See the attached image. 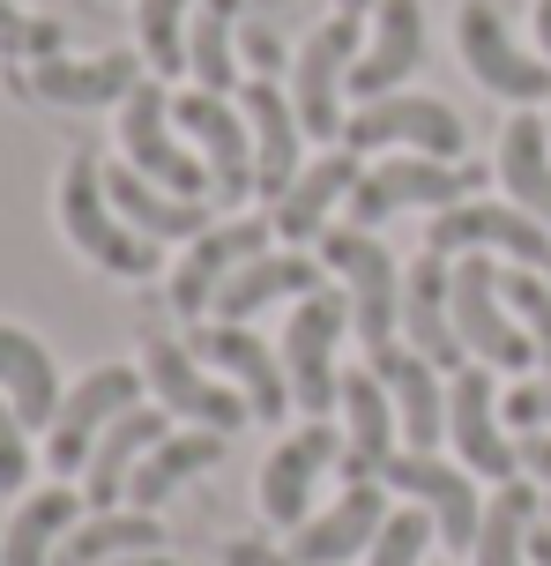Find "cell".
<instances>
[{"mask_svg":"<svg viewBox=\"0 0 551 566\" xmlns=\"http://www.w3.org/2000/svg\"><path fill=\"white\" fill-rule=\"evenodd\" d=\"M60 231L75 239L83 261H97L105 276H127V283L157 276V261H165V247L142 239V231L113 209V195H105V165H97L89 149L67 157V171H60Z\"/></svg>","mask_w":551,"mask_h":566,"instance_id":"cell-1","label":"cell"},{"mask_svg":"<svg viewBox=\"0 0 551 566\" xmlns=\"http://www.w3.org/2000/svg\"><path fill=\"white\" fill-rule=\"evenodd\" d=\"M246 135H254V195L284 201V187L306 171V127H298L290 90H276L268 75L246 83Z\"/></svg>","mask_w":551,"mask_h":566,"instance_id":"cell-23","label":"cell"},{"mask_svg":"<svg viewBox=\"0 0 551 566\" xmlns=\"http://www.w3.org/2000/svg\"><path fill=\"white\" fill-rule=\"evenodd\" d=\"M343 149H358V157L417 149V157L463 165V113L447 97H425V90H395V97H373V105H358L343 119Z\"/></svg>","mask_w":551,"mask_h":566,"instance_id":"cell-6","label":"cell"},{"mask_svg":"<svg viewBox=\"0 0 551 566\" xmlns=\"http://www.w3.org/2000/svg\"><path fill=\"white\" fill-rule=\"evenodd\" d=\"M358 171H365V157H358V149H343V142H336L328 157H314V165H306V171L284 187V201H268V224H276V239H290V247L320 239V231H328V217H336V201H350Z\"/></svg>","mask_w":551,"mask_h":566,"instance_id":"cell-27","label":"cell"},{"mask_svg":"<svg viewBox=\"0 0 551 566\" xmlns=\"http://www.w3.org/2000/svg\"><path fill=\"white\" fill-rule=\"evenodd\" d=\"M529 566H551V522H537V530H529Z\"/></svg>","mask_w":551,"mask_h":566,"instance_id":"cell-44","label":"cell"},{"mask_svg":"<svg viewBox=\"0 0 551 566\" xmlns=\"http://www.w3.org/2000/svg\"><path fill=\"white\" fill-rule=\"evenodd\" d=\"M365 53L358 45V15H328V23L298 45V83H290V105H298V127L314 142H343V90H350V60Z\"/></svg>","mask_w":551,"mask_h":566,"instance_id":"cell-13","label":"cell"},{"mask_svg":"<svg viewBox=\"0 0 551 566\" xmlns=\"http://www.w3.org/2000/svg\"><path fill=\"white\" fill-rule=\"evenodd\" d=\"M350 336V291H306L298 313L284 328V373H290V402L306 418H336L343 402V366H336V343Z\"/></svg>","mask_w":551,"mask_h":566,"instance_id":"cell-5","label":"cell"},{"mask_svg":"<svg viewBox=\"0 0 551 566\" xmlns=\"http://www.w3.org/2000/svg\"><path fill=\"white\" fill-rule=\"evenodd\" d=\"M477 165H447V157H417V149H395V157H373V165L358 171V187H350V224H388V217H403V209H455V201L477 195Z\"/></svg>","mask_w":551,"mask_h":566,"instance_id":"cell-3","label":"cell"},{"mask_svg":"<svg viewBox=\"0 0 551 566\" xmlns=\"http://www.w3.org/2000/svg\"><path fill=\"white\" fill-rule=\"evenodd\" d=\"M83 492H67V484H45V492H30L23 507L8 514V537H0V566H53L60 537L83 522Z\"/></svg>","mask_w":551,"mask_h":566,"instance_id":"cell-33","label":"cell"},{"mask_svg":"<svg viewBox=\"0 0 551 566\" xmlns=\"http://www.w3.org/2000/svg\"><path fill=\"white\" fill-rule=\"evenodd\" d=\"M544 276H551V269H544Z\"/></svg>","mask_w":551,"mask_h":566,"instance_id":"cell-50","label":"cell"},{"mask_svg":"<svg viewBox=\"0 0 551 566\" xmlns=\"http://www.w3.org/2000/svg\"><path fill=\"white\" fill-rule=\"evenodd\" d=\"M105 195H113V209L142 231V239H157V247H165V239H202L209 231V201H187V195H172V187L142 179L127 157L105 165Z\"/></svg>","mask_w":551,"mask_h":566,"instance_id":"cell-28","label":"cell"},{"mask_svg":"<svg viewBox=\"0 0 551 566\" xmlns=\"http://www.w3.org/2000/svg\"><path fill=\"white\" fill-rule=\"evenodd\" d=\"M447 440H455L469 478H492V484L522 478V448L507 440V418H499V396H492V366H477V358L463 373H447Z\"/></svg>","mask_w":551,"mask_h":566,"instance_id":"cell-12","label":"cell"},{"mask_svg":"<svg viewBox=\"0 0 551 566\" xmlns=\"http://www.w3.org/2000/svg\"><path fill=\"white\" fill-rule=\"evenodd\" d=\"M224 462V432H202V424H187V432H165L157 448L142 454V470L127 478V507L157 514L165 500H172L187 478H202V470H216Z\"/></svg>","mask_w":551,"mask_h":566,"instance_id":"cell-31","label":"cell"},{"mask_svg":"<svg viewBox=\"0 0 551 566\" xmlns=\"http://www.w3.org/2000/svg\"><path fill=\"white\" fill-rule=\"evenodd\" d=\"M172 127H179L172 119V90L142 75V83L127 90V105H119V157L142 171V179H157V187H172V195H187V201H216L209 165L172 135Z\"/></svg>","mask_w":551,"mask_h":566,"instance_id":"cell-7","label":"cell"},{"mask_svg":"<svg viewBox=\"0 0 551 566\" xmlns=\"http://www.w3.org/2000/svg\"><path fill=\"white\" fill-rule=\"evenodd\" d=\"M544 522H551V492H544Z\"/></svg>","mask_w":551,"mask_h":566,"instance_id":"cell-48","label":"cell"},{"mask_svg":"<svg viewBox=\"0 0 551 566\" xmlns=\"http://www.w3.org/2000/svg\"><path fill=\"white\" fill-rule=\"evenodd\" d=\"M388 514H395V507H388V484H343L336 507L306 514V522L290 530V559H298V566H350V559H365Z\"/></svg>","mask_w":551,"mask_h":566,"instance_id":"cell-22","label":"cell"},{"mask_svg":"<svg viewBox=\"0 0 551 566\" xmlns=\"http://www.w3.org/2000/svg\"><path fill=\"white\" fill-rule=\"evenodd\" d=\"M343 484H380L388 478V462H395V440H403V418H395V402H388V388H380V373L373 366H358L343 373Z\"/></svg>","mask_w":551,"mask_h":566,"instance_id":"cell-21","label":"cell"},{"mask_svg":"<svg viewBox=\"0 0 551 566\" xmlns=\"http://www.w3.org/2000/svg\"><path fill=\"white\" fill-rule=\"evenodd\" d=\"M179 135L194 142V157L209 165V187L216 201H246L254 195V135H246V113L216 90H179L172 97Z\"/></svg>","mask_w":551,"mask_h":566,"instance_id":"cell-15","label":"cell"},{"mask_svg":"<svg viewBox=\"0 0 551 566\" xmlns=\"http://www.w3.org/2000/svg\"><path fill=\"white\" fill-rule=\"evenodd\" d=\"M268 239H276L268 217H232V224H209L202 239H187V261L172 269V306L187 313V321H202V313L216 306V291H224L254 254H268Z\"/></svg>","mask_w":551,"mask_h":566,"instance_id":"cell-17","label":"cell"},{"mask_svg":"<svg viewBox=\"0 0 551 566\" xmlns=\"http://www.w3.org/2000/svg\"><path fill=\"white\" fill-rule=\"evenodd\" d=\"M499 291H507L515 321L529 328V343H537V358L551 373V276L544 269H499Z\"/></svg>","mask_w":551,"mask_h":566,"instance_id":"cell-38","label":"cell"},{"mask_svg":"<svg viewBox=\"0 0 551 566\" xmlns=\"http://www.w3.org/2000/svg\"><path fill=\"white\" fill-rule=\"evenodd\" d=\"M447 298H455V336L477 366L492 373H537V343L515 321L507 291H499V261L492 254H455V276H447Z\"/></svg>","mask_w":551,"mask_h":566,"instance_id":"cell-2","label":"cell"},{"mask_svg":"<svg viewBox=\"0 0 551 566\" xmlns=\"http://www.w3.org/2000/svg\"><path fill=\"white\" fill-rule=\"evenodd\" d=\"M142 53H97V60H30L23 90L45 97V105H67V113H97V105H127V90L142 83Z\"/></svg>","mask_w":551,"mask_h":566,"instance_id":"cell-24","label":"cell"},{"mask_svg":"<svg viewBox=\"0 0 551 566\" xmlns=\"http://www.w3.org/2000/svg\"><path fill=\"white\" fill-rule=\"evenodd\" d=\"M417 67H425V0H380L365 23V53L350 60V97L358 105L395 97Z\"/></svg>","mask_w":551,"mask_h":566,"instance_id":"cell-19","label":"cell"},{"mask_svg":"<svg viewBox=\"0 0 551 566\" xmlns=\"http://www.w3.org/2000/svg\"><path fill=\"white\" fill-rule=\"evenodd\" d=\"M455 45H463V67L492 97H507V105H551V60L515 45V30H507V15H499L492 0H463Z\"/></svg>","mask_w":551,"mask_h":566,"instance_id":"cell-8","label":"cell"},{"mask_svg":"<svg viewBox=\"0 0 551 566\" xmlns=\"http://www.w3.org/2000/svg\"><path fill=\"white\" fill-rule=\"evenodd\" d=\"M135 552H165V530H157V514L142 507H105L75 522L67 537H60L53 566H113V559H135Z\"/></svg>","mask_w":551,"mask_h":566,"instance_id":"cell-34","label":"cell"},{"mask_svg":"<svg viewBox=\"0 0 551 566\" xmlns=\"http://www.w3.org/2000/svg\"><path fill=\"white\" fill-rule=\"evenodd\" d=\"M172 432V410L165 402H135L127 418H113L105 424V440L89 448V462H83V500H89V514H105V507H119L127 500V478L142 470V454L157 448Z\"/></svg>","mask_w":551,"mask_h":566,"instance_id":"cell-26","label":"cell"},{"mask_svg":"<svg viewBox=\"0 0 551 566\" xmlns=\"http://www.w3.org/2000/svg\"><path fill=\"white\" fill-rule=\"evenodd\" d=\"M447 276H455V261L433 254V247L410 261V276H403V336H410V350H425L439 373H463L469 350H463V336H455V298H447Z\"/></svg>","mask_w":551,"mask_h":566,"instance_id":"cell-25","label":"cell"},{"mask_svg":"<svg viewBox=\"0 0 551 566\" xmlns=\"http://www.w3.org/2000/svg\"><path fill=\"white\" fill-rule=\"evenodd\" d=\"M320 269H328V261H314L306 247H290V254L268 247V254H254L224 291H216L209 313H216V321H254V313L276 306V298H306V291H320Z\"/></svg>","mask_w":551,"mask_h":566,"instance_id":"cell-29","label":"cell"},{"mask_svg":"<svg viewBox=\"0 0 551 566\" xmlns=\"http://www.w3.org/2000/svg\"><path fill=\"white\" fill-rule=\"evenodd\" d=\"M544 522V484L537 478H515V484H492L485 500V522H477V566H529V530Z\"/></svg>","mask_w":551,"mask_h":566,"instance_id":"cell-35","label":"cell"},{"mask_svg":"<svg viewBox=\"0 0 551 566\" xmlns=\"http://www.w3.org/2000/svg\"><path fill=\"white\" fill-rule=\"evenodd\" d=\"M365 366L380 373V388H388L395 418H403V448L433 454L439 440H447V373H439L425 350H410V343H380Z\"/></svg>","mask_w":551,"mask_h":566,"instance_id":"cell-20","label":"cell"},{"mask_svg":"<svg viewBox=\"0 0 551 566\" xmlns=\"http://www.w3.org/2000/svg\"><path fill=\"white\" fill-rule=\"evenodd\" d=\"M113 566H179L172 552H135V559H113Z\"/></svg>","mask_w":551,"mask_h":566,"instance_id":"cell-46","label":"cell"},{"mask_svg":"<svg viewBox=\"0 0 551 566\" xmlns=\"http://www.w3.org/2000/svg\"><path fill=\"white\" fill-rule=\"evenodd\" d=\"M343 462V424L336 418H306L290 440H276V454H268L262 470V514L276 522V530H298L306 514H314V492L320 478Z\"/></svg>","mask_w":551,"mask_h":566,"instance_id":"cell-16","label":"cell"},{"mask_svg":"<svg viewBox=\"0 0 551 566\" xmlns=\"http://www.w3.org/2000/svg\"><path fill=\"white\" fill-rule=\"evenodd\" d=\"M529 23H537V53L551 60V0H537V15H529Z\"/></svg>","mask_w":551,"mask_h":566,"instance_id":"cell-45","label":"cell"},{"mask_svg":"<svg viewBox=\"0 0 551 566\" xmlns=\"http://www.w3.org/2000/svg\"><path fill=\"white\" fill-rule=\"evenodd\" d=\"M551 224H537L529 209L515 201H455V209H439L433 231H425V247L433 254H507L515 269H551Z\"/></svg>","mask_w":551,"mask_h":566,"instance_id":"cell-11","label":"cell"},{"mask_svg":"<svg viewBox=\"0 0 551 566\" xmlns=\"http://www.w3.org/2000/svg\"><path fill=\"white\" fill-rule=\"evenodd\" d=\"M499 187H507L515 209H529L537 224H551V127H544L537 105H522V113L499 127Z\"/></svg>","mask_w":551,"mask_h":566,"instance_id":"cell-30","label":"cell"},{"mask_svg":"<svg viewBox=\"0 0 551 566\" xmlns=\"http://www.w3.org/2000/svg\"><path fill=\"white\" fill-rule=\"evenodd\" d=\"M499 418L515 424V432H551V373H522L499 396Z\"/></svg>","mask_w":551,"mask_h":566,"instance_id":"cell-40","label":"cell"},{"mask_svg":"<svg viewBox=\"0 0 551 566\" xmlns=\"http://www.w3.org/2000/svg\"><path fill=\"white\" fill-rule=\"evenodd\" d=\"M336 8H343V15H373L380 0H336Z\"/></svg>","mask_w":551,"mask_h":566,"instance_id":"cell-47","label":"cell"},{"mask_svg":"<svg viewBox=\"0 0 551 566\" xmlns=\"http://www.w3.org/2000/svg\"><path fill=\"white\" fill-rule=\"evenodd\" d=\"M403 500H417V507L433 514V530L447 552H477V522H485V500H477V478L469 470H455V462H439V454H395L388 462V478Z\"/></svg>","mask_w":551,"mask_h":566,"instance_id":"cell-18","label":"cell"},{"mask_svg":"<svg viewBox=\"0 0 551 566\" xmlns=\"http://www.w3.org/2000/svg\"><path fill=\"white\" fill-rule=\"evenodd\" d=\"M239 15H246V0H202L194 8V23H187V75H194V90H216V97L239 90Z\"/></svg>","mask_w":551,"mask_h":566,"instance_id":"cell-36","label":"cell"},{"mask_svg":"<svg viewBox=\"0 0 551 566\" xmlns=\"http://www.w3.org/2000/svg\"><path fill=\"white\" fill-rule=\"evenodd\" d=\"M142 366H97V373H83L67 396H60V418L45 424V462H53L60 478H75L89 462V448L105 440V424L113 418H127L135 402H142Z\"/></svg>","mask_w":551,"mask_h":566,"instance_id":"cell-10","label":"cell"},{"mask_svg":"<svg viewBox=\"0 0 551 566\" xmlns=\"http://www.w3.org/2000/svg\"><path fill=\"white\" fill-rule=\"evenodd\" d=\"M544 127H551V105H544Z\"/></svg>","mask_w":551,"mask_h":566,"instance_id":"cell-49","label":"cell"},{"mask_svg":"<svg viewBox=\"0 0 551 566\" xmlns=\"http://www.w3.org/2000/svg\"><path fill=\"white\" fill-rule=\"evenodd\" d=\"M202 0H142L135 23H142V60L157 75H187V23H194Z\"/></svg>","mask_w":551,"mask_h":566,"instance_id":"cell-37","label":"cell"},{"mask_svg":"<svg viewBox=\"0 0 551 566\" xmlns=\"http://www.w3.org/2000/svg\"><path fill=\"white\" fill-rule=\"evenodd\" d=\"M0 396L15 402V418H23L30 432L60 418V366H53V350L30 336V328H8V321H0Z\"/></svg>","mask_w":551,"mask_h":566,"instance_id":"cell-32","label":"cell"},{"mask_svg":"<svg viewBox=\"0 0 551 566\" xmlns=\"http://www.w3.org/2000/svg\"><path fill=\"white\" fill-rule=\"evenodd\" d=\"M224 566H298V559L276 552L268 537H232V544H224Z\"/></svg>","mask_w":551,"mask_h":566,"instance_id":"cell-42","label":"cell"},{"mask_svg":"<svg viewBox=\"0 0 551 566\" xmlns=\"http://www.w3.org/2000/svg\"><path fill=\"white\" fill-rule=\"evenodd\" d=\"M23 484H30V424L0 396V492H23Z\"/></svg>","mask_w":551,"mask_h":566,"instance_id":"cell-41","label":"cell"},{"mask_svg":"<svg viewBox=\"0 0 551 566\" xmlns=\"http://www.w3.org/2000/svg\"><path fill=\"white\" fill-rule=\"evenodd\" d=\"M320 261L343 276L350 328L365 343V358H373L380 343H395V328H403V269H395V254L365 224H328L320 231Z\"/></svg>","mask_w":551,"mask_h":566,"instance_id":"cell-4","label":"cell"},{"mask_svg":"<svg viewBox=\"0 0 551 566\" xmlns=\"http://www.w3.org/2000/svg\"><path fill=\"white\" fill-rule=\"evenodd\" d=\"M142 380H149V396L165 402L172 418L202 424V432H224V440H232L239 424L254 418L232 380H216V373H209L202 358L187 350V343H172V336H149V343H142Z\"/></svg>","mask_w":551,"mask_h":566,"instance_id":"cell-9","label":"cell"},{"mask_svg":"<svg viewBox=\"0 0 551 566\" xmlns=\"http://www.w3.org/2000/svg\"><path fill=\"white\" fill-rule=\"evenodd\" d=\"M194 358H202L209 373H224L239 396H246V410L262 424L290 418V373H284V350H268L246 321H202L194 328V343H187Z\"/></svg>","mask_w":551,"mask_h":566,"instance_id":"cell-14","label":"cell"},{"mask_svg":"<svg viewBox=\"0 0 551 566\" xmlns=\"http://www.w3.org/2000/svg\"><path fill=\"white\" fill-rule=\"evenodd\" d=\"M515 448H522V478H537L551 492V432H522Z\"/></svg>","mask_w":551,"mask_h":566,"instance_id":"cell-43","label":"cell"},{"mask_svg":"<svg viewBox=\"0 0 551 566\" xmlns=\"http://www.w3.org/2000/svg\"><path fill=\"white\" fill-rule=\"evenodd\" d=\"M439 530H433V514L417 507H395L388 522H380V537H373V552H365V566H425V544H433Z\"/></svg>","mask_w":551,"mask_h":566,"instance_id":"cell-39","label":"cell"}]
</instances>
